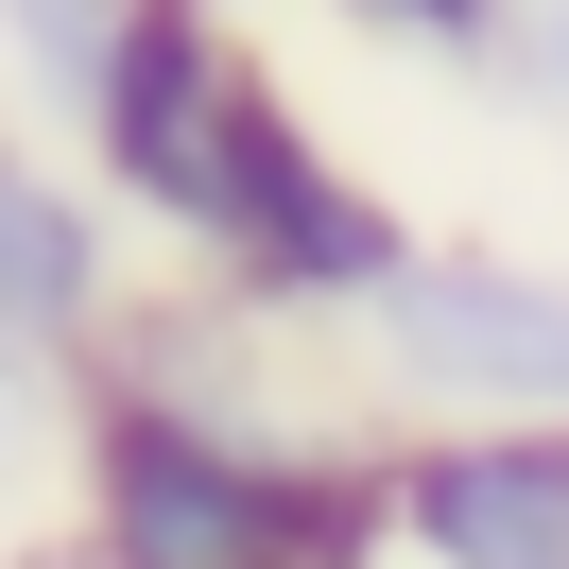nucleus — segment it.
I'll use <instances>...</instances> for the list:
<instances>
[{"mask_svg": "<svg viewBox=\"0 0 569 569\" xmlns=\"http://www.w3.org/2000/svg\"><path fill=\"white\" fill-rule=\"evenodd\" d=\"M121 18H139V0H0V36H18V70H36V87H52L70 121H87V87H104Z\"/></svg>", "mask_w": 569, "mask_h": 569, "instance_id": "nucleus-7", "label": "nucleus"}, {"mask_svg": "<svg viewBox=\"0 0 569 569\" xmlns=\"http://www.w3.org/2000/svg\"><path fill=\"white\" fill-rule=\"evenodd\" d=\"M52 431H87L70 397H52V346H0V483H18V466H36Z\"/></svg>", "mask_w": 569, "mask_h": 569, "instance_id": "nucleus-9", "label": "nucleus"}, {"mask_svg": "<svg viewBox=\"0 0 569 569\" xmlns=\"http://www.w3.org/2000/svg\"><path fill=\"white\" fill-rule=\"evenodd\" d=\"M362 36H397V52H500L518 36V0H346Z\"/></svg>", "mask_w": 569, "mask_h": 569, "instance_id": "nucleus-8", "label": "nucleus"}, {"mask_svg": "<svg viewBox=\"0 0 569 569\" xmlns=\"http://www.w3.org/2000/svg\"><path fill=\"white\" fill-rule=\"evenodd\" d=\"M500 52H518V87L569 121V0H518V36H500Z\"/></svg>", "mask_w": 569, "mask_h": 569, "instance_id": "nucleus-10", "label": "nucleus"}, {"mask_svg": "<svg viewBox=\"0 0 569 569\" xmlns=\"http://www.w3.org/2000/svg\"><path fill=\"white\" fill-rule=\"evenodd\" d=\"M415 569H569V415H449L380 449Z\"/></svg>", "mask_w": 569, "mask_h": 569, "instance_id": "nucleus-4", "label": "nucleus"}, {"mask_svg": "<svg viewBox=\"0 0 569 569\" xmlns=\"http://www.w3.org/2000/svg\"><path fill=\"white\" fill-rule=\"evenodd\" d=\"M362 346L415 415H569V277L500 242H415L362 293Z\"/></svg>", "mask_w": 569, "mask_h": 569, "instance_id": "nucleus-3", "label": "nucleus"}, {"mask_svg": "<svg viewBox=\"0 0 569 569\" xmlns=\"http://www.w3.org/2000/svg\"><path fill=\"white\" fill-rule=\"evenodd\" d=\"M121 328V277H104V208H87L52 156L0 139V346H104Z\"/></svg>", "mask_w": 569, "mask_h": 569, "instance_id": "nucleus-6", "label": "nucleus"}, {"mask_svg": "<svg viewBox=\"0 0 569 569\" xmlns=\"http://www.w3.org/2000/svg\"><path fill=\"white\" fill-rule=\"evenodd\" d=\"M415 259V224L380 208V190L346 173V156L293 121L277 156H259V190H242V224H224V293L242 311H362V293Z\"/></svg>", "mask_w": 569, "mask_h": 569, "instance_id": "nucleus-5", "label": "nucleus"}, {"mask_svg": "<svg viewBox=\"0 0 569 569\" xmlns=\"http://www.w3.org/2000/svg\"><path fill=\"white\" fill-rule=\"evenodd\" d=\"M397 535L362 449H277L208 397H87V569H362Z\"/></svg>", "mask_w": 569, "mask_h": 569, "instance_id": "nucleus-1", "label": "nucleus"}, {"mask_svg": "<svg viewBox=\"0 0 569 569\" xmlns=\"http://www.w3.org/2000/svg\"><path fill=\"white\" fill-rule=\"evenodd\" d=\"M277 139H293V104H277V70L242 52L224 0H139V18H121L104 87H87V156H104L121 208H156L173 242L224 259V224H242V190H259Z\"/></svg>", "mask_w": 569, "mask_h": 569, "instance_id": "nucleus-2", "label": "nucleus"}]
</instances>
